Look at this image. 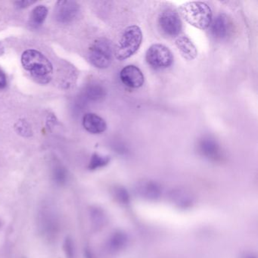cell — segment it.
Instances as JSON below:
<instances>
[{
  "instance_id": "1",
  "label": "cell",
  "mask_w": 258,
  "mask_h": 258,
  "mask_svg": "<svg viewBox=\"0 0 258 258\" xmlns=\"http://www.w3.org/2000/svg\"><path fill=\"white\" fill-rule=\"evenodd\" d=\"M22 64L37 84L44 85L49 84L52 80L53 75L52 64L39 51L35 49L25 51L22 55Z\"/></svg>"
},
{
  "instance_id": "2",
  "label": "cell",
  "mask_w": 258,
  "mask_h": 258,
  "mask_svg": "<svg viewBox=\"0 0 258 258\" xmlns=\"http://www.w3.org/2000/svg\"><path fill=\"white\" fill-rule=\"evenodd\" d=\"M179 12L187 23L198 29H208L212 22V11L203 2L185 3L179 7Z\"/></svg>"
},
{
  "instance_id": "3",
  "label": "cell",
  "mask_w": 258,
  "mask_h": 258,
  "mask_svg": "<svg viewBox=\"0 0 258 258\" xmlns=\"http://www.w3.org/2000/svg\"><path fill=\"white\" fill-rule=\"evenodd\" d=\"M143 41V33L140 27L131 25L123 31L116 46L114 55L119 61L127 59L140 49Z\"/></svg>"
},
{
  "instance_id": "4",
  "label": "cell",
  "mask_w": 258,
  "mask_h": 258,
  "mask_svg": "<svg viewBox=\"0 0 258 258\" xmlns=\"http://www.w3.org/2000/svg\"><path fill=\"white\" fill-rule=\"evenodd\" d=\"M88 58L90 63L97 69H105L109 67L113 58L111 42L106 38L96 40L90 46Z\"/></svg>"
},
{
  "instance_id": "5",
  "label": "cell",
  "mask_w": 258,
  "mask_h": 258,
  "mask_svg": "<svg viewBox=\"0 0 258 258\" xmlns=\"http://www.w3.org/2000/svg\"><path fill=\"white\" fill-rule=\"evenodd\" d=\"M37 226L40 234L46 239L52 240L56 238L59 226L56 212L52 205L44 204L41 207L38 213Z\"/></svg>"
},
{
  "instance_id": "6",
  "label": "cell",
  "mask_w": 258,
  "mask_h": 258,
  "mask_svg": "<svg viewBox=\"0 0 258 258\" xmlns=\"http://www.w3.org/2000/svg\"><path fill=\"white\" fill-rule=\"evenodd\" d=\"M146 62L155 70H162L172 66L173 55L171 51L161 44H153L146 53Z\"/></svg>"
},
{
  "instance_id": "7",
  "label": "cell",
  "mask_w": 258,
  "mask_h": 258,
  "mask_svg": "<svg viewBox=\"0 0 258 258\" xmlns=\"http://www.w3.org/2000/svg\"><path fill=\"white\" fill-rule=\"evenodd\" d=\"M158 27L164 35L168 37H179L182 28V21L174 10H164L158 17Z\"/></svg>"
},
{
  "instance_id": "8",
  "label": "cell",
  "mask_w": 258,
  "mask_h": 258,
  "mask_svg": "<svg viewBox=\"0 0 258 258\" xmlns=\"http://www.w3.org/2000/svg\"><path fill=\"white\" fill-rule=\"evenodd\" d=\"M80 13V7L74 1H59L55 7V19L60 23L68 24L73 22Z\"/></svg>"
},
{
  "instance_id": "9",
  "label": "cell",
  "mask_w": 258,
  "mask_h": 258,
  "mask_svg": "<svg viewBox=\"0 0 258 258\" xmlns=\"http://www.w3.org/2000/svg\"><path fill=\"white\" fill-rule=\"evenodd\" d=\"M122 83L130 88L137 89L144 84L145 78L142 71L135 66H127L120 73Z\"/></svg>"
},
{
  "instance_id": "10",
  "label": "cell",
  "mask_w": 258,
  "mask_h": 258,
  "mask_svg": "<svg viewBox=\"0 0 258 258\" xmlns=\"http://www.w3.org/2000/svg\"><path fill=\"white\" fill-rule=\"evenodd\" d=\"M83 126L90 134H100L107 129V123L103 118L93 113L85 114L83 118Z\"/></svg>"
},
{
  "instance_id": "11",
  "label": "cell",
  "mask_w": 258,
  "mask_h": 258,
  "mask_svg": "<svg viewBox=\"0 0 258 258\" xmlns=\"http://www.w3.org/2000/svg\"><path fill=\"white\" fill-rule=\"evenodd\" d=\"M210 26L212 35L217 40H223L227 37L230 29L229 18L225 14L219 15Z\"/></svg>"
},
{
  "instance_id": "12",
  "label": "cell",
  "mask_w": 258,
  "mask_h": 258,
  "mask_svg": "<svg viewBox=\"0 0 258 258\" xmlns=\"http://www.w3.org/2000/svg\"><path fill=\"white\" fill-rule=\"evenodd\" d=\"M176 47L179 49L181 55L188 61L196 59L198 55V51L194 43L185 36H179L175 40Z\"/></svg>"
},
{
  "instance_id": "13",
  "label": "cell",
  "mask_w": 258,
  "mask_h": 258,
  "mask_svg": "<svg viewBox=\"0 0 258 258\" xmlns=\"http://www.w3.org/2000/svg\"><path fill=\"white\" fill-rule=\"evenodd\" d=\"M138 194L144 199H157L161 196V190L159 185L152 181H143L137 186Z\"/></svg>"
},
{
  "instance_id": "14",
  "label": "cell",
  "mask_w": 258,
  "mask_h": 258,
  "mask_svg": "<svg viewBox=\"0 0 258 258\" xmlns=\"http://www.w3.org/2000/svg\"><path fill=\"white\" fill-rule=\"evenodd\" d=\"M200 150L207 158L217 160L220 157V150L217 142L211 138L204 139L201 141Z\"/></svg>"
},
{
  "instance_id": "15",
  "label": "cell",
  "mask_w": 258,
  "mask_h": 258,
  "mask_svg": "<svg viewBox=\"0 0 258 258\" xmlns=\"http://www.w3.org/2000/svg\"><path fill=\"white\" fill-rule=\"evenodd\" d=\"M85 95L90 100L98 101L105 97L106 90L102 86L98 84H92L87 86L85 90Z\"/></svg>"
},
{
  "instance_id": "16",
  "label": "cell",
  "mask_w": 258,
  "mask_h": 258,
  "mask_svg": "<svg viewBox=\"0 0 258 258\" xmlns=\"http://www.w3.org/2000/svg\"><path fill=\"white\" fill-rule=\"evenodd\" d=\"M48 10L44 6H38L33 10L31 19L35 25H41L47 17Z\"/></svg>"
},
{
  "instance_id": "17",
  "label": "cell",
  "mask_w": 258,
  "mask_h": 258,
  "mask_svg": "<svg viewBox=\"0 0 258 258\" xmlns=\"http://www.w3.org/2000/svg\"><path fill=\"white\" fill-rule=\"evenodd\" d=\"M52 177L58 185H64L68 180L67 170L62 166L55 165L52 170Z\"/></svg>"
},
{
  "instance_id": "18",
  "label": "cell",
  "mask_w": 258,
  "mask_h": 258,
  "mask_svg": "<svg viewBox=\"0 0 258 258\" xmlns=\"http://www.w3.org/2000/svg\"><path fill=\"white\" fill-rule=\"evenodd\" d=\"M109 161V157L102 156V155H99V154H94L92 156L89 168L90 170H96V169L99 168V167L107 165Z\"/></svg>"
},
{
  "instance_id": "19",
  "label": "cell",
  "mask_w": 258,
  "mask_h": 258,
  "mask_svg": "<svg viewBox=\"0 0 258 258\" xmlns=\"http://www.w3.org/2000/svg\"><path fill=\"white\" fill-rule=\"evenodd\" d=\"M63 249H64L66 258L75 257V244H74L73 240L70 237H67L64 240Z\"/></svg>"
},
{
  "instance_id": "20",
  "label": "cell",
  "mask_w": 258,
  "mask_h": 258,
  "mask_svg": "<svg viewBox=\"0 0 258 258\" xmlns=\"http://www.w3.org/2000/svg\"><path fill=\"white\" fill-rule=\"evenodd\" d=\"M126 238H125L124 235L121 233H117L111 237L110 240V246L113 249H120V247H123Z\"/></svg>"
},
{
  "instance_id": "21",
  "label": "cell",
  "mask_w": 258,
  "mask_h": 258,
  "mask_svg": "<svg viewBox=\"0 0 258 258\" xmlns=\"http://www.w3.org/2000/svg\"><path fill=\"white\" fill-rule=\"evenodd\" d=\"M35 1H29V0H24V1H18V2L15 3L16 5L19 7V9H25L28 8L31 5L35 4Z\"/></svg>"
},
{
  "instance_id": "22",
  "label": "cell",
  "mask_w": 258,
  "mask_h": 258,
  "mask_svg": "<svg viewBox=\"0 0 258 258\" xmlns=\"http://www.w3.org/2000/svg\"><path fill=\"white\" fill-rule=\"evenodd\" d=\"M7 86V78L4 71L0 69V90L6 88Z\"/></svg>"
},
{
  "instance_id": "23",
  "label": "cell",
  "mask_w": 258,
  "mask_h": 258,
  "mask_svg": "<svg viewBox=\"0 0 258 258\" xmlns=\"http://www.w3.org/2000/svg\"><path fill=\"white\" fill-rule=\"evenodd\" d=\"M5 52V49H4V45L0 43V56H2Z\"/></svg>"
}]
</instances>
